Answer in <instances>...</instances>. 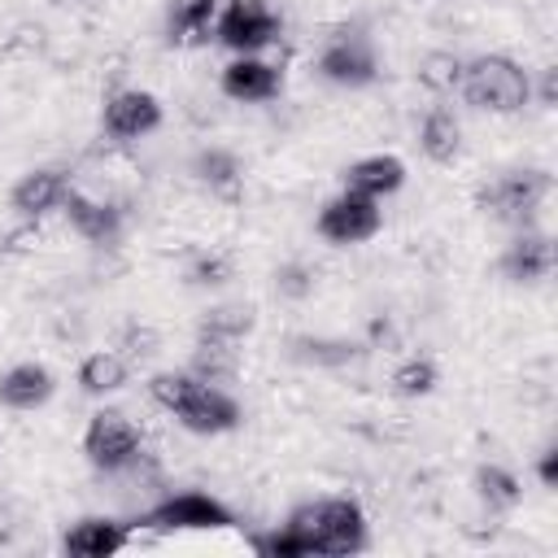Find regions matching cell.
<instances>
[{"label":"cell","instance_id":"484cf974","mask_svg":"<svg viewBox=\"0 0 558 558\" xmlns=\"http://www.w3.org/2000/svg\"><path fill=\"white\" fill-rule=\"evenodd\" d=\"M458 78H462V57L449 52V48H436L418 61V83L432 92V96H453L458 92Z\"/></svg>","mask_w":558,"mask_h":558},{"label":"cell","instance_id":"7402d4cb","mask_svg":"<svg viewBox=\"0 0 558 558\" xmlns=\"http://www.w3.org/2000/svg\"><path fill=\"white\" fill-rule=\"evenodd\" d=\"M192 174H196L209 192H218V196H235V192H240V179H244L240 157H235L231 148H201V153L192 157Z\"/></svg>","mask_w":558,"mask_h":558},{"label":"cell","instance_id":"9a60e30c","mask_svg":"<svg viewBox=\"0 0 558 558\" xmlns=\"http://www.w3.org/2000/svg\"><path fill=\"white\" fill-rule=\"evenodd\" d=\"M340 187L357 192V196H371V201H384V196L405 187V161L397 153H366V157L344 166Z\"/></svg>","mask_w":558,"mask_h":558},{"label":"cell","instance_id":"5b68a950","mask_svg":"<svg viewBox=\"0 0 558 558\" xmlns=\"http://www.w3.org/2000/svg\"><path fill=\"white\" fill-rule=\"evenodd\" d=\"M131 527H148V532H222L235 527V514L227 501H218L214 493L187 488L174 497H161L153 510H144Z\"/></svg>","mask_w":558,"mask_h":558},{"label":"cell","instance_id":"8fae6325","mask_svg":"<svg viewBox=\"0 0 558 558\" xmlns=\"http://www.w3.org/2000/svg\"><path fill=\"white\" fill-rule=\"evenodd\" d=\"M497 275L506 283H541L554 275V235L536 227H519L514 240L497 253Z\"/></svg>","mask_w":558,"mask_h":558},{"label":"cell","instance_id":"7c38bea8","mask_svg":"<svg viewBox=\"0 0 558 558\" xmlns=\"http://www.w3.org/2000/svg\"><path fill=\"white\" fill-rule=\"evenodd\" d=\"M65 192H70V174L61 166H35V170L17 174V183L9 187V209L22 222H39L61 209Z\"/></svg>","mask_w":558,"mask_h":558},{"label":"cell","instance_id":"e0dca14e","mask_svg":"<svg viewBox=\"0 0 558 558\" xmlns=\"http://www.w3.org/2000/svg\"><path fill=\"white\" fill-rule=\"evenodd\" d=\"M52 392H57V379L44 362H13L9 371H0V405L4 410H17V414L39 410L52 401Z\"/></svg>","mask_w":558,"mask_h":558},{"label":"cell","instance_id":"ac0fdd59","mask_svg":"<svg viewBox=\"0 0 558 558\" xmlns=\"http://www.w3.org/2000/svg\"><path fill=\"white\" fill-rule=\"evenodd\" d=\"M418 153L432 166H453L462 157V122L449 105H432L418 122Z\"/></svg>","mask_w":558,"mask_h":558},{"label":"cell","instance_id":"8992f818","mask_svg":"<svg viewBox=\"0 0 558 558\" xmlns=\"http://www.w3.org/2000/svg\"><path fill=\"white\" fill-rule=\"evenodd\" d=\"M144 453V436L140 427L122 414V410H96L83 427V458L100 471V475H118L126 466H135Z\"/></svg>","mask_w":558,"mask_h":558},{"label":"cell","instance_id":"5bb4252c","mask_svg":"<svg viewBox=\"0 0 558 558\" xmlns=\"http://www.w3.org/2000/svg\"><path fill=\"white\" fill-rule=\"evenodd\" d=\"M61 214L74 227V235H83L96 248H113L122 240V209L113 201H96V196L70 187L65 201H61Z\"/></svg>","mask_w":558,"mask_h":558},{"label":"cell","instance_id":"44dd1931","mask_svg":"<svg viewBox=\"0 0 558 558\" xmlns=\"http://www.w3.org/2000/svg\"><path fill=\"white\" fill-rule=\"evenodd\" d=\"M475 497L488 510L506 514V510H514L523 501V480L501 462H484V466H475Z\"/></svg>","mask_w":558,"mask_h":558},{"label":"cell","instance_id":"4316f807","mask_svg":"<svg viewBox=\"0 0 558 558\" xmlns=\"http://www.w3.org/2000/svg\"><path fill=\"white\" fill-rule=\"evenodd\" d=\"M248 545H253L262 558H310L305 541H301L288 523H279L275 532H257V536H248Z\"/></svg>","mask_w":558,"mask_h":558},{"label":"cell","instance_id":"9c48e42d","mask_svg":"<svg viewBox=\"0 0 558 558\" xmlns=\"http://www.w3.org/2000/svg\"><path fill=\"white\" fill-rule=\"evenodd\" d=\"M170 418L192 436H227V432H235L244 423V405L227 388L196 379V388L170 410Z\"/></svg>","mask_w":558,"mask_h":558},{"label":"cell","instance_id":"f1b7e54d","mask_svg":"<svg viewBox=\"0 0 558 558\" xmlns=\"http://www.w3.org/2000/svg\"><path fill=\"white\" fill-rule=\"evenodd\" d=\"M536 480H541L545 488H558V445H554V440L536 453Z\"/></svg>","mask_w":558,"mask_h":558},{"label":"cell","instance_id":"d4e9b609","mask_svg":"<svg viewBox=\"0 0 558 558\" xmlns=\"http://www.w3.org/2000/svg\"><path fill=\"white\" fill-rule=\"evenodd\" d=\"M388 384H392V392L397 397H427L436 384H440V371H436V362L427 357V353H414V357H401L397 366H392V375H388Z\"/></svg>","mask_w":558,"mask_h":558},{"label":"cell","instance_id":"3957f363","mask_svg":"<svg viewBox=\"0 0 558 558\" xmlns=\"http://www.w3.org/2000/svg\"><path fill=\"white\" fill-rule=\"evenodd\" d=\"M549 192H554V179H549L545 166H510L497 179L475 187V209L488 214L493 222L519 231V227L536 222V214L549 201Z\"/></svg>","mask_w":558,"mask_h":558},{"label":"cell","instance_id":"52a82bcc","mask_svg":"<svg viewBox=\"0 0 558 558\" xmlns=\"http://www.w3.org/2000/svg\"><path fill=\"white\" fill-rule=\"evenodd\" d=\"M314 70H318V78H327V83H336V87L362 92V87H371V83L379 78L375 39H371L366 31H357V26H353V31H340V35H331V39L318 48Z\"/></svg>","mask_w":558,"mask_h":558},{"label":"cell","instance_id":"4fadbf2b","mask_svg":"<svg viewBox=\"0 0 558 558\" xmlns=\"http://www.w3.org/2000/svg\"><path fill=\"white\" fill-rule=\"evenodd\" d=\"M218 92L235 105H266L283 92V70L262 57H231L218 74Z\"/></svg>","mask_w":558,"mask_h":558},{"label":"cell","instance_id":"2e32d148","mask_svg":"<svg viewBox=\"0 0 558 558\" xmlns=\"http://www.w3.org/2000/svg\"><path fill=\"white\" fill-rule=\"evenodd\" d=\"M131 541V523L122 519H109V514H83L65 536H61V549L70 558H109L118 549H126Z\"/></svg>","mask_w":558,"mask_h":558},{"label":"cell","instance_id":"7a4b0ae2","mask_svg":"<svg viewBox=\"0 0 558 558\" xmlns=\"http://www.w3.org/2000/svg\"><path fill=\"white\" fill-rule=\"evenodd\" d=\"M458 96L480 113H519L532 105V70H523L506 52H484L462 61Z\"/></svg>","mask_w":558,"mask_h":558},{"label":"cell","instance_id":"ffe728a7","mask_svg":"<svg viewBox=\"0 0 558 558\" xmlns=\"http://www.w3.org/2000/svg\"><path fill=\"white\" fill-rule=\"evenodd\" d=\"M222 0H166V39L174 48H192L205 44L214 35V17H218Z\"/></svg>","mask_w":558,"mask_h":558},{"label":"cell","instance_id":"f546056e","mask_svg":"<svg viewBox=\"0 0 558 558\" xmlns=\"http://www.w3.org/2000/svg\"><path fill=\"white\" fill-rule=\"evenodd\" d=\"M57 4H61V9H83V13H92L100 0H57Z\"/></svg>","mask_w":558,"mask_h":558},{"label":"cell","instance_id":"6da1fadb","mask_svg":"<svg viewBox=\"0 0 558 558\" xmlns=\"http://www.w3.org/2000/svg\"><path fill=\"white\" fill-rule=\"evenodd\" d=\"M283 523L305 541L310 554L349 558V554H362L371 545V536H366V510L353 497H318V501H305Z\"/></svg>","mask_w":558,"mask_h":558},{"label":"cell","instance_id":"277c9868","mask_svg":"<svg viewBox=\"0 0 558 558\" xmlns=\"http://www.w3.org/2000/svg\"><path fill=\"white\" fill-rule=\"evenodd\" d=\"M283 31V17L270 0H227L214 17V39L235 57H257Z\"/></svg>","mask_w":558,"mask_h":558},{"label":"cell","instance_id":"603a6c76","mask_svg":"<svg viewBox=\"0 0 558 558\" xmlns=\"http://www.w3.org/2000/svg\"><path fill=\"white\" fill-rule=\"evenodd\" d=\"M240 366V344L231 340H209V336H196V349H192V362L187 371L205 384H227Z\"/></svg>","mask_w":558,"mask_h":558},{"label":"cell","instance_id":"30bf717a","mask_svg":"<svg viewBox=\"0 0 558 558\" xmlns=\"http://www.w3.org/2000/svg\"><path fill=\"white\" fill-rule=\"evenodd\" d=\"M161 118H166L161 100L153 92H144V87H122V92L105 96V105H100V131L109 140H118V144L153 135L161 126Z\"/></svg>","mask_w":558,"mask_h":558},{"label":"cell","instance_id":"ba28073f","mask_svg":"<svg viewBox=\"0 0 558 558\" xmlns=\"http://www.w3.org/2000/svg\"><path fill=\"white\" fill-rule=\"evenodd\" d=\"M314 231H318V240H327L336 248H353V244H366L384 231V209H379V201L340 187L336 196H327L318 205Z\"/></svg>","mask_w":558,"mask_h":558},{"label":"cell","instance_id":"cb8c5ba5","mask_svg":"<svg viewBox=\"0 0 558 558\" xmlns=\"http://www.w3.org/2000/svg\"><path fill=\"white\" fill-rule=\"evenodd\" d=\"M257 327V318H253V305H214V310H205L201 314V323H196V336H209V340H231V344H240L248 331Z\"/></svg>","mask_w":558,"mask_h":558},{"label":"cell","instance_id":"83f0119b","mask_svg":"<svg viewBox=\"0 0 558 558\" xmlns=\"http://www.w3.org/2000/svg\"><path fill=\"white\" fill-rule=\"evenodd\" d=\"M227 279H231V257L227 253H201L187 266V283H196V288H218Z\"/></svg>","mask_w":558,"mask_h":558},{"label":"cell","instance_id":"d6986e66","mask_svg":"<svg viewBox=\"0 0 558 558\" xmlns=\"http://www.w3.org/2000/svg\"><path fill=\"white\" fill-rule=\"evenodd\" d=\"M74 384L83 397H109V392H122L131 384V357L118 353V349H96L78 362L74 371Z\"/></svg>","mask_w":558,"mask_h":558}]
</instances>
